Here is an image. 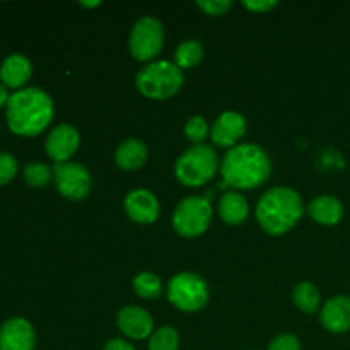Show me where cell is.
<instances>
[{
	"instance_id": "1",
	"label": "cell",
	"mask_w": 350,
	"mask_h": 350,
	"mask_svg": "<svg viewBox=\"0 0 350 350\" xmlns=\"http://www.w3.org/2000/svg\"><path fill=\"white\" fill-rule=\"evenodd\" d=\"M55 115L53 99L40 88H24L10 94L5 118L10 132L21 137H36L48 129Z\"/></svg>"
},
{
	"instance_id": "2",
	"label": "cell",
	"mask_w": 350,
	"mask_h": 350,
	"mask_svg": "<svg viewBox=\"0 0 350 350\" xmlns=\"http://www.w3.org/2000/svg\"><path fill=\"white\" fill-rule=\"evenodd\" d=\"M272 171L269 156L255 144H239L226 152L221 163L224 185L236 190H253L265 183Z\"/></svg>"
},
{
	"instance_id": "3",
	"label": "cell",
	"mask_w": 350,
	"mask_h": 350,
	"mask_svg": "<svg viewBox=\"0 0 350 350\" xmlns=\"http://www.w3.org/2000/svg\"><path fill=\"white\" fill-rule=\"evenodd\" d=\"M304 205L299 193L289 187H275L265 191L256 205V219L267 234L282 236L299 222Z\"/></svg>"
},
{
	"instance_id": "4",
	"label": "cell",
	"mask_w": 350,
	"mask_h": 350,
	"mask_svg": "<svg viewBox=\"0 0 350 350\" xmlns=\"http://www.w3.org/2000/svg\"><path fill=\"white\" fill-rule=\"evenodd\" d=\"M183 70L174 62L157 60L150 62L140 68L135 77V85L140 94L156 101H164L180 92L183 88Z\"/></svg>"
},
{
	"instance_id": "5",
	"label": "cell",
	"mask_w": 350,
	"mask_h": 350,
	"mask_svg": "<svg viewBox=\"0 0 350 350\" xmlns=\"http://www.w3.org/2000/svg\"><path fill=\"white\" fill-rule=\"evenodd\" d=\"M219 170V157L214 147L207 144L185 150L174 164V174L185 187L198 188L211 181Z\"/></svg>"
},
{
	"instance_id": "6",
	"label": "cell",
	"mask_w": 350,
	"mask_h": 350,
	"mask_svg": "<svg viewBox=\"0 0 350 350\" xmlns=\"http://www.w3.org/2000/svg\"><path fill=\"white\" fill-rule=\"evenodd\" d=\"M167 299L185 313H195L208 303V286L200 275L193 272H181L167 284Z\"/></svg>"
},
{
	"instance_id": "7",
	"label": "cell",
	"mask_w": 350,
	"mask_h": 350,
	"mask_svg": "<svg viewBox=\"0 0 350 350\" xmlns=\"http://www.w3.org/2000/svg\"><path fill=\"white\" fill-rule=\"evenodd\" d=\"M212 205L204 197H187L173 214V228L181 238H198L208 229L212 221Z\"/></svg>"
},
{
	"instance_id": "8",
	"label": "cell",
	"mask_w": 350,
	"mask_h": 350,
	"mask_svg": "<svg viewBox=\"0 0 350 350\" xmlns=\"http://www.w3.org/2000/svg\"><path fill=\"white\" fill-rule=\"evenodd\" d=\"M164 46V27L156 17H142L130 31L129 48L135 60L149 62L161 53Z\"/></svg>"
},
{
	"instance_id": "9",
	"label": "cell",
	"mask_w": 350,
	"mask_h": 350,
	"mask_svg": "<svg viewBox=\"0 0 350 350\" xmlns=\"http://www.w3.org/2000/svg\"><path fill=\"white\" fill-rule=\"evenodd\" d=\"M53 181L62 197L68 200H84L91 191V173L81 163H58L53 166Z\"/></svg>"
},
{
	"instance_id": "10",
	"label": "cell",
	"mask_w": 350,
	"mask_h": 350,
	"mask_svg": "<svg viewBox=\"0 0 350 350\" xmlns=\"http://www.w3.org/2000/svg\"><path fill=\"white\" fill-rule=\"evenodd\" d=\"M79 146H81V135L77 129L68 123H60L48 133L44 150L48 157L55 161V164L68 163V159L77 152Z\"/></svg>"
},
{
	"instance_id": "11",
	"label": "cell",
	"mask_w": 350,
	"mask_h": 350,
	"mask_svg": "<svg viewBox=\"0 0 350 350\" xmlns=\"http://www.w3.org/2000/svg\"><path fill=\"white\" fill-rule=\"evenodd\" d=\"M36 334L24 318H9L0 327V350H34Z\"/></svg>"
},
{
	"instance_id": "12",
	"label": "cell",
	"mask_w": 350,
	"mask_h": 350,
	"mask_svg": "<svg viewBox=\"0 0 350 350\" xmlns=\"http://www.w3.org/2000/svg\"><path fill=\"white\" fill-rule=\"evenodd\" d=\"M118 330L130 340H146L154 334V320L144 308L125 306L116 317Z\"/></svg>"
},
{
	"instance_id": "13",
	"label": "cell",
	"mask_w": 350,
	"mask_h": 350,
	"mask_svg": "<svg viewBox=\"0 0 350 350\" xmlns=\"http://www.w3.org/2000/svg\"><path fill=\"white\" fill-rule=\"evenodd\" d=\"M125 212L137 224H152L159 217V202L152 191L146 188H137L126 193Z\"/></svg>"
},
{
	"instance_id": "14",
	"label": "cell",
	"mask_w": 350,
	"mask_h": 350,
	"mask_svg": "<svg viewBox=\"0 0 350 350\" xmlns=\"http://www.w3.org/2000/svg\"><path fill=\"white\" fill-rule=\"evenodd\" d=\"M246 133V118L236 111H224L211 129V139L217 147H236Z\"/></svg>"
},
{
	"instance_id": "15",
	"label": "cell",
	"mask_w": 350,
	"mask_h": 350,
	"mask_svg": "<svg viewBox=\"0 0 350 350\" xmlns=\"http://www.w3.org/2000/svg\"><path fill=\"white\" fill-rule=\"evenodd\" d=\"M320 321L325 330L332 334H347L350 330V297L335 296L321 308Z\"/></svg>"
},
{
	"instance_id": "16",
	"label": "cell",
	"mask_w": 350,
	"mask_h": 350,
	"mask_svg": "<svg viewBox=\"0 0 350 350\" xmlns=\"http://www.w3.org/2000/svg\"><path fill=\"white\" fill-rule=\"evenodd\" d=\"M33 75V65L29 58L21 53H12L0 65V82L10 89H24Z\"/></svg>"
},
{
	"instance_id": "17",
	"label": "cell",
	"mask_w": 350,
	"mask_h": 350,
	"mask_svg": "<svg viewBox=\"0 0 350 350\" xmlns=\"http://www.w3.org/2000/svg\"><path fill=\"white\" fill-rule=\"evenodd\" d=\"M308 214L321 226H337L344 217V205L337 197L320 195L308 204Z\"/></svg>"
},
{
	"instance_id": "18",
	"label": "cell",
	"mask_w": 350,
	"mask_h": 350,
	"mask_svg": "<svg viewBox=\"0 0 350 350\" xmlns=\"http://www.w3.org/2000/svg\"><path fill=\"white\" fill-rule=\"evenodd\" d=\"M149 150L139 139H126L118 146L115 152V163L123 171H135L146 164Z\"/></svg>"
},
{
	"instance_id": "19",
	"label": "cell",
	"mask_w": 350,
	"mask_h": 350,
	"mask_svg": "<svg viewBox=\"0 0 350 350\" xmlns=\"http://www.w3.org/2000/svg\"><path fill=\"white\" fill-rule=\"evenodd\" d=\"M250 207L246 198L238 191H226L219 200V215L229 226H239L246 221Z\"/></svg>"
},
{
	"instance_id": "20",
	"label": "cell",
	"mask_w": 350,
	"mask_h": 350,
	"mask_svg": "<svg viewBox=\"0 0 350 350\" xmlns=\"http://www.w3.org/2000/svg\"><path fill=\"white\" fill-rule=\"evenodd\" d=\"M204 58V46L197 40H185L178 44L174 51V64L185 70V68H193Z\"/></svg>"
},
{
	"instance_id": "21",
	"label": "cell",
	"mask_w": 350,
	"mask_h": 350,
	"mask_svg": "<svg viewBox=\"0 0 350 350\" xmlns=\"http://www.w3.org/2000/svg\"><path fill=\"white\" fill-rule=\"evenodd\" d=\"M293 299L296 308H299L303 313L313 314L317 313L318 308H320V291L313 286L311 282H301L294 287Z\"/></svg>"
},
{
	"instance_id": "22",
	"label": "cell",
	"mask_w": 350,
	"mask_h": 350,
	"mask_svg": "<svg viewBox=\"0 0 350 350\" xmlns=\"http://www.w3.org/2000/svg\"><path fill=\"white\" fill-rule=\"evenodd\" d=\"M133 291H135L137 296H140L142 299H156L163 293V284L157 275L150 272H142L133 279L132 282Z\"/></svg>"
},
{
	"instance_id": "23",
	"label": "cell",
	"mask_w": 350,
	"mask_h": 350,
	"mask_svg": "<svg viewBox=\"0 0 350 350\" xmlns=\"http://www.w3.org/2000/svg\"><path fill=\"white\" fill-rule=\"evenodd\" d=\"M23 176L24 181H26L29 187L44 188L46 185L51 183V180H53V170H51L48 164L34 161V163L26 164Z\"/></svg>"
},
{
	"instance_id": "24",
	"label": "cell",
	"mask_w": 350,
	"mask_h": 350,
	"mask_svg": "<svg viewBox=\"0 0 350 350\" xmlns=\"http://www.w3.org/2000/svg\"><path fill=\"white\" fill-rule=\"evenodd\" d=\"M180 335L173 327H161L149 338V350H178Z\"/></svg>"
},
{
	"instance_id": "25",
	"label": "cell",
	"mask_w": 350,
	"mask_h": 350,
	"mask_svg": "<svg viewBox=\"0 0 350 350\" xmlns=\"http://www.w3.org/2000/svg\"><path fill=\"white\" fill-rule=\"evenodd\" d=\"M211 130H208L207 120L200 115L190 116L185 123V137H187L190 142H193L195 146H200L204 144V140L207 139Z\"/></svg>"
},
{
	"instance_id": "26",
	"label": "cell",
	"mask_w": 350,
	"mask_h": 350,
	"mask_svg": "<svg viewBox=\"0 0 350 350\" xmlns=\"http://www.w3.org/2000/svg\"><path fill=\"white\" fill-rule=\"evenodd\" d=\"M17 174V161L12 154L0 152V187L10 183Z\"/></svg>"
},
{
	"instance_id": "27",
	"label": "cell",
	"mask_w": 350,
	"mask_h": 350,
	"mask_svg": "<svg viewBox=\"0 0 350 350\" xmlns=\"http://www.w3.org/2000/svg\"><path fill=\"white\" fill-rule=\"evenodd\" d=\"M197 5L207 16H224L232 7V2L231 0H197Z\"/></svg>"
},
{
	"instance_id": "28",
	"label": "cell",
	"mask_w": 350,
	"mask_h": 350,
	"mask_svg": "<svg viewBox=\"0 0 350 350\" xmlns=\"http://www.w3.org/2000/svg\"><path fill=\"white\" fill-rule=\"evenodd\" d=\"M267 350H301V342L293 334H280L269 344Z\"/></svg>"
},
{
	"instance_id": "29",
	"label": "cell",
	"mask_w": 350,
	"mask_h": 350,
	"mask_svg": "<svg viewBox=\"0 0 350 350\" xmlns=\"http://www.w3.org/2000/svg\"><path fill=\"white\" fill-rule=\"evenodd\" d=\"M243 5L255 14H265L279 5L277 0H243Z\"/></svg>"
},
{
	"instance_id": "30",
	"label": "cell",
	"mask_w": 350,
	"mask_h": 350,
	"mask_svg": "<svg viewBox=\"0 0 350 350\" xmlns=\"http://www.w3.org/2000/svg\"><path fill=\"white\" fill-rule=\"evenodd\" d=\"M103 350H135V347L123 338H111V340L106 342Z\"/></svg>"
},
{
	"instance_id": "31",
	"label": "cell",
	"mask_w": 350,
	"mask_h": 350,
	"mask_svg": "<svg viewBox=\"0 0 350 350\" xmlns=\"http://www.w3.org/2000/svg\"><path fill=\"white\" fill-rule=\"evenodd\" d=\"M9 98H10V94L7 92V88L3 84H0V108H2V106H7Z\"/></svg>"
},
{
	"instance_id": "32",
	"label": "cell",
	"mask_w": 350,
	"mask_h": 350,
	"mask_svg": "<svg viewBox=\"0 0 350 350\" xmlns=\"http://www.w3.org/2000/svg\"><path fill=\"white\" fill-rule=\"evenodd\" d=\"M82 7H89V9H92V7H98L101 5V2L99 0H96V2H81Z\"/></svg>"
}]
</instances>
